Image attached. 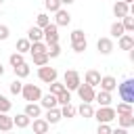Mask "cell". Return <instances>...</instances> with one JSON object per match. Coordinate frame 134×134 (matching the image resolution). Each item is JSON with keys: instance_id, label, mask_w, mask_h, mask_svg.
Masks as SVG:
<instances>
[{"instance_id": "obj_2", "label": "cell", "mask_w": 134, "mask_h": 134, "mask_svg": "<svg viewBox=\"0 0 134 134\" xmlns=\"http://www.w3.org/2000/svg\"><path fill=\"white\" fill-rule=\"evenodd\" d=\"M21 94H23V98H25L27 103H36V100H40L42 90H40V86H34V84H23Z\"/></svg>"}, {"instance_id": "obj_33", "label": "cell", "mask_w": 134, "mask_h": 134, "mask_svg": "<svg viewBox=\"0 0 134 134\" xmlns=\"http://www.w3.org/2000/svg\"><path fill=\"white\" fill-rule=\"evenodd\" d=\"M10 107H13V103H10L4 94H0V113H8Z\"/></svg>"}, {"instance_id": "obj_8", "label": "cell", "mask_w": 134, "mask_h": 134, "mask_svg": "<svg viewBox=\"0 0 134 134\" xmlns=\"http://www.w3.org/2000/svg\"><path fill=\"white\" fill-rule=\"evenodd\" d=\"M100 90H107V92H113L115 86H117V80L113 75H100V82H98Z\"/></svg>"}, {"instance_id": "obj_11", "label": "cell", "mask_w": 134, "mask_h": 134, "mask_svg": "<svg viewBox=\"0 0 134 134\" xmlns=\"http://www.w3.org/2000/svg\"><path fill=\"white\" fill-rule=\"evenodd\" d=\"M48 130H50V124H48L46 119L34 117V132H36V134H46Z\"/></svg>"}, {"instance_id": "obj_38", "label": "cell", "mask_w": 134, "mask_h": 134, "mask_svg": "<svg viewBox=\"0 0 134 134\" xmlns=\"http://www.w3.org/2000/svg\"><path fill=\"white\" fill-rule=\"evenodd\" d=\"M48 86H50V92H52V94H59L61 90H65V86H63L61 82H57V80H54V82H50Z\"/></svg>"}, {"instance_id": "obj_28", "label": "cell", "mask_w": 134, "mask_h": 134, "mask_svg": "<svg viewBox=\"0 0 134 134\" xmlns=\"http://www.w3.org/2000/svg\"><path fill=\"white\" fill-rule=\"evenodd\" d=\"M121 25H124L126 31H134V17H130V13L124 15V17H121Z\"/></svg>"}, {"instance_id": "obj_21", "label": "cell", "mask_w": 134, "mask_h": 134, "mask_svg": "<svg viewBox=\"0 0 134 134\" xmlns=\"http://www.w3.org/2000/svg\"><path fill=\"white\" fill-rule=\"evenodd\" d=\"M13 117L8 115V113H0V130L2 132H8V130H13Z\"/></svg>"}, {"instance_id": "obj_19", "label": "cell", "mask_w": 134, "mask_h": 134, "mask_svg": "<svg viewBox=\"0 0 134 134\" xmlns=\"http://www.w3.org/2000/svg\"><path fill=\"white\" fill-rule=\"evenodd\" d=\"M13 124H15L17 128H27V126L31 124V117H29V115H25V113H19V115H15V117H13Z\"/></svg>"}, {"instance_id": "obj_5", "label": "cell", "mask_w": 134, "mask_h": 134, "mask_svg": "<svg viewBox=\"0 0 134 134\" xmlns=\"http://www.w3.org/2000/svg\"><path fill=\"white\" fill-rule=\"evenodd\" d=\"M57 69L54 67H48V63L46 65H40V69H38V77L44 82V84H50V82H54L57 80Z\"/></svg>"}, {"instance_id": "obj_37", "label": "cell", "mask_w": 134, "mask_h": 134, "mask_svg": "<svg viewBox=\"0 0 134 134\" xmlns=\"http://www.w3.org/2000/svg\"><path fill=\"white\" fill-rule=\"evenodd\" d=\"M71 48H73L75 52H84V50L88 48V42H86V40H80V42H71Z\"/></svg>"}, {"instance_id": "obj_29", "label": "cell", "mask_w": 134, "mask_h": 134, "mask_svg": "<svg viewBox=\"0 0 134 134\" xmlns=\"http://www.w3.org/2000/svg\"><path fill=\"white\" fill-rule=\"evenodd\" d=\"M29 40L27 38H21V40H17V46H15V50L17 52H29Z\"/></svg>"}, {"instance_id": "obj_34", "label": "cell", "mask_w": 134, "mask_h": 134, "mask_svg": "<svg viewBox=\"0 0 134 134\" xmlns=\"http://www.w3.org/2000/svg\"><path fill=\"white\" fill-rule=\"evenodd\" d=\"M121 34H126L124 25H121L119 21H117V23H113V25H111V36H113V38H119Z\"/></svg>"}, {"instance_id": "obj_10", "label": "cell", "mask_w": 134, "mask_h": 134, "mask_svg": "<svg viewBox=\"0 0 134 134\" xmlns=\"http://www.w3.org/2000/svg\"><path fill=\"white\" fill-rule=\"evenodd\" d=\"M57 105H59V103H57V94L48 92V94L40 96V107H44V109H52V107H57Z\"/></svg>"}, {"instance_id": "obj_22", "label": "cell", "mask_w": 134, "mask_h": 134, "mask_svg": "<svg viewBox=\"0 0 134 134\" xmlns=\"http://www.w3.org/2000/svg\"><path fill=\"white\" fill-rule=\"evenodd\" d=\"M48 124H59V119H61V111L57 109V107H52V109H46V117H44Z\"/></svg>"}, {"instance_id": "obj_30", "label": "cell", "mask_w": 134, "mask_h": 134, "mask_svg": "<svg viewBox=\"0 0 134 134\" xmlns=\"http://www.w3.org/2000/svg\"><path fill=\"white\" fill-rule=\"evenodd\" d=\"M31 57H34V65H38V67H40V65H46V63L50 61L46 52H36V54H31Z\"/></svg>"}, {"instance_id": "obj_46", "label": "cell", "mask_w": 134, "mask_h": 134, "mask_svg": "<svg viewBox=\"0 0 134 134\" xmlns=\"http://www.w3.org/2000/svg\"><path fill=\"white\" fill-rule=\"evenodd\" d=\"M2 2H4V0H0V4H2Z\"/></svg>"}, {"instance_id": "obj_23", "label": "cell", "mask_w": 134, "mask_h": 134, "mask_svg": "<svg viewBox=\"0 0 134 134\" xmlns=\"http://www.w3.org/2000/svg\"><path fill=\"white\" fill-rule=\"evenodd\" d=\"M27 40H29V42H38V40H42V27H38V25L29 27V29H27Z\"/></svg>"}, {"instance_id": "obj_27", "label": "cell", "mask_w": 134, "mask_h": 134, "mask_svg": "<svg viewBox=\"0 0 134 134\" xmlns=\"http://www.w3.org/2000/svg\"><path fill=\"white\" fill-rule=\"evenodd\" d=\"M115 113H117V115H124V113H134V109H132V105H130V103L121 100V103H117V109H115Z\"/></svg>"}, {"instance_id": "obj_4", "label": "cell", "mask_w": 134, "mask_h": 134, "mask_svg": "<svg viewBox=\"0 0 134 134\" xmlns=\"http://www.w3.org/2000/svg\"><path fill=\"white\" fill-rule=\"evenodd\" d=\"M42 40H44L46 44L59 42V25H57V23H48L46 27H42Z\"/></svg>"}, {"instance_id": "obj_12", "label": "cell", "mask_w": 134, "mask_h": 134, "mask_svg": "<svg viewBox=\"0 0 134 134\" xmlns=\"http://www.w3.org/2000/svg\"><path fill=\"white\" fill-rule=\"evenodd\" d=\"M130 13V6H128V2H124V0H117L115 4H113V15L115 17H124V15H128Z\"/></svg>"}, {"instance_id": "obj_40", "label": "cell", "mask_w": 134, "mask_h": 134, "mask_svg": "<svg viewBox=\"0 0 134 134\" xmlns=\"http://www.w3.org/2000/svg\"><path fill=\"white\" fill-rule=\"evenodd\" d=\"M21 88H23V84L19 82V77H17L15 82H10V92H13V94H21Z\"/></svg>"}, {"instance_id": "obj_32", "label": "cell", "mask_w": 134, "mask_h": 134, "mask_svg": "<svg viewBox=\"0 0 134 134\" xmlns=\"http://www.w3.org/2000/svg\"><path fill=\"white\" fill-rule=\"evenodd\" d=\"M8 63H10V67H17V65L25 63V61H23V52H13L10 59H8Z\"/></svg>"}, {"instance_id": "obj_39", "label": "cell", "mask_w": 134, "mask_h": 134, "mask_svg": "<svg viewBox=\"0 0 134 134\" xmlns=\"http://www.w3.org/2000/svg\"><path fill=\"white\" fill-rule=\"evenodd\" d=\"M80 40H86L84 31H82V29H73V31H71V42H80Z\"/></svg>"}, {"instance_id": "obj_13", "label": "cell", "mask_w": 134, "mask_h": 134, "mask_svg": "<svg viewBox=\"0 0 134 134\" xmlns=\"http://www.w3.org/2000/svg\"><path fill=\"white\" fill-rule=\"evenodd\" d=\"M54 15H57V25L61 27V25H69V21H71V15L67 13V10H63V8H59V10H54Z\"/></svg>"}, {"instance_id": "obj_20", "label": "cell", "mask_w": 134, "mask_h": 134, "mask_svg": "<svg viewBox=\"0 0 134 134\" xmlns=\"http://www.w3.org/2000/svg\"><path fill=\"white\" fill-rule=\"evenodd\" d=\"M121 128H132L134 126V113H124V115H115Z\"/></svg>"}, {"instance_id": "obj_3", "label": "cell", "mask_w": 134, "mask_h": 134, "mask_svg": "<svg viewBox=\"0 0 134 134\" xmlns=\"http://www.w3.org/2000/svg\"><path fill=\"white\" fill-rule=\"evenodd\" d=\"M115 115H117V113H115V109H113L111 105H103L98 111H94V115H92V117H96V119H98V124H100V121L109 124V121H113V119H115Z\"/></svg>"}, {"instance_id": "obj_14", "label": "cell", "mask_w": 134, "mask_h": 134, "mask_svg": "<svg viewBox=\"0 0 134 134\" xmlns=\"http://www.w3.org/2000/svg\"><path fill=\"white\" fill-rule=\"evenodd\" d=\"M117 44H119V48H121V50H130V48H134V38H132L130 34H121Z\"/></svg>"}, {"instance_id": "obj_7", "label": "cell", "mask_w": 134, "mask_h": 134, "mask_svg": "<svg viewBox=\"0 0 134 134\" xmlns=\"http://www.w3.org/2000/svg\"><path fill=\"white\" fill-rule=\"evenodd\" d=\"M75 90H77L82 103H92V100H94V94H96V92H94V86H90V84H86V82H84V84L80 82V86H77Z\"/></svg>"}, {"instance_id": "obj_16", "label": "cell", "mask_w": 134, "mask_h": 134, "mask_svg": "<svg viewBox=\"0 0 134 134\" xmlns=\"http://www.w3.org/2000/svg\"><path fill=\"white\" fill-rule=\"evenodd\" d=\"M75 113H80L82 117H86V119H90L92 115H94V109H92V103H82L77 109H75Z\"/></svg>"}, {"instance_id": "obj_24", "label": "cell", "mask_w": 134, "mask_h": 134, "mask_svg": "<svg viewBox=\"0 0 134 134\" xmlns=\"http://www.w3.org/2000/svg\"><path fill=\"white\" fill-rule=\"evenodd\" d=\"M59 111H61V117H67V119L75 115V107H73L71 103H67V105H61V109H59Z\"/></svg>"}, {"instance_id": "obj_31", "label": "cell", "mask_w": 134, "mask_h": 134, "mask_svg": "<svg viewBox=\"0 0 134 134\" xmlns=\"http://www.w3.org/2000/svg\"><path fill=\"white\" fill-rule=\"evenodd\" d=\"M57 103L59 105H67V103H71V94H69V90L65 88V90H61L59 94H57Z\"/></svg>"}, {"instance_id": "obj_35", "label": "cell", "mask_w": 134, "mask_h": 134, "mask_svg": "<svg viewBox=\"0 0 134 134\" xmlns=\"http://www.w3.org/2000/svg\"><path fill=\"white\" fill-rule=\"evenodd\" d=\"M44 6H46L50 13H54V10L61 8V0H44Z\"/></svg>"}, {"instance_id": "obj_42", "label": "cell", "mask_w": 134, "mask_h": 134, "mask_svg": "<svg viewBox=\"0 0 134 134\" xmlns=\"http://www.w3.org/2000/svg\"><path fill=\"white\" fill-rule=\"evenodd\" d=\"M8 34H10L8 25H0V40H6V38H8Z\"/></svg>"}, {"instance_id": "obj_6", "label": "cell", "mask_w": 134, "mask_h": 134, "mask_svg": "<svg viewBox=\"0 0 134 134\" xmlns=\"http://www.w3.org/2000/svg\"><path fill=\"white\" fill-rule=\"evenodd\" d=\"M80 73L75 71V69H69V71H65V77H63V86L67 88V90H75L77 86H80Z\"/></svg>"}, {"instance_id": "obj_41", "label": "cell", "mask_w": 134, "mask_h": 134, "mask_svg": "<svg viewBox=\"0 0 134 134\" xmlns=\"http://www.w3.org/2000/svg\"><path fill=\"white\" fill-rule=\"evenodd\" d=\"M96 132H98V134H109V132H111V126H109V124H105V121H100V124H98V128H96Z\"/></svg>"}, {"instance_id": "obj_26", "label": "cell", "mask_w": 134, "mask_h": 134, "mask_svg": "<svg viewBox=\"0 0 134 134\" xmlns=\"http://www.w3.org/2000/svg\"><path fill=\"white\" fill-rule=\"evenodd\" d=\"M13 71H15L17 77H27V75H29V67H27V63H21V65L13 67Z\"/></svg>"}, {"instance_id": "obj_1", "label": "cell", "mask_w": 134, "mask_h": 134, "mask_svg": "<svg viewBox=\"0 0 134 134\" xmlns=\"http://www.w3.org/2000/svg\"><path fill=\"white\" fill-rule=\"evenodd\" d=\"M117 88V92H119V98L121 100H126V103H130V105H134V80L132 77H126L119 86H115Z\"/></svg>"}, {"instance_id": "obj_45", "label": "cell", "mask_w": 134, "mask_h": 134, "mask_svg": "<svg viewBox=\"0 0 134 134\" xmlns=\"http://www.w3.org/2000/svg\"><path fill=\"white\" fill-rule=\"evenodd\" d=\"M124 2H128V4H130V2H132V0H124Z\"/></svg>"}, {"instance_id": "obj_9", "label": "cell", "mask_w": 134, "mask_h": 134, "mask_svg": "<svg viewBox=\"0 0 134 134\" xmlns=\"http://www.w3.org/2000/svg\"><path fill=\"white\" fill-rule=\"evenodd\" d=\"M96 48H98L100 54H111V50H113V40H111V38H98Z\"/></svg>"}, {"instance_id": "obj_18", "label": "cell", "mask_w": 134, "mask_h": 134, "mask_svg": "<svg viewBox=\"0 0 134 134\" xmlns=\"http://www.w3.org/2000/svg\"><path fill=\"white\" fill-rule=\"evenodd\" d=\"M23 113H25V115H29V117H40V113H42V107H40L38 103H27Z\"/></svg>"}, {"instance_id": "obj_36", "label": "cell", "mask_w": 134, "mask_h": 134, "mask_svg": "<svg viewBox=\"0 0 134 134\" xmlns=\"http://www.w3.org/2000/svg\"><path fill=\"white\" fill-rule=\"evenodd\" d=\"M48 23H50V19H48V15H44V13H40V15L36 17V25H38V27H46Z\"/></svg>"}, {"instance_id": "obj_44", "label": "cell", "mask_w": 134, "mask_h": 134, "mask_svg": "<svg viewBox=\"0 0 134 134\" xmlns=\"http://www.w3.org/2000/svg\"><path fill=\"white\" fill-rule=\"evenodd\" d=\"M4 75V67H2V63H0V77Z\"/></svg>"}, {"instance_id": "obj_15", "label": "cell", "mask_w": 134, "mask_h": 134, "mask_svg": "<svg viewBox=\"0 0 134 134\" xmlns=\"http://www.w3.org/2000/svg\"><path fill=\"white\" fill-rule=\"evenodd\" d=\"M84 82H86V84H90V86H98V82H100V73H98L96 69H90V71H86Z\"/></svg>"}, {"instance_id": "obj_17", "label": "cell", "mask_w": 134, "mask_h": 134, "mask_svg": "<svg viewBox=\"0 0 134 134\" xmlns=\"http://www.w3.org/2000/svg\"><path fill=\"white\" fill-rule=\"evenodd\" d=\"M94 100H96V103L103 107V105H111V100H113V98H111V92L100 90V92H96V94H94Z\"/></svg>"}, {"instance_id": "obj_25", "label": "cell", "mask_w": 134, "mask_h": 134, "mask_svg": "<svg viewBox=\"0 0 134 134\" xmlns=\"http://www.w3.org/2000/svg\"><path fill=\"white\" fill-rule=\"evenodd\" d=\"M29 52H31V54H36V52H46V42H42V40L31 42V44H29Z\"/></svg>"}, {"instance_id": "obj_43", "label": "cell", "mask_w": 134, "mask_h": 134, "mask_svg": "<svg viewBox=\"0 0 134 134\" xmlns=\"http://www.w3.org/2000/svg\"><path fill=\"white\" fill-rule=\"evenodd\" d=\"M71 2H75V0H61V4H71Z\"/></svg>"}]
</instances>
